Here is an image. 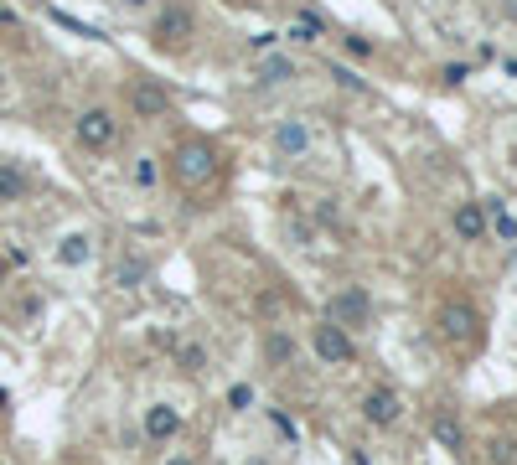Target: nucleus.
I'll return each mask as SVG.
<instances>
[{"instance_id": "nucleus-3", "label": "nucleus", "mask_w": 517, "mask_h": 465, "mask_svg": "<svg viewBox=\"0 0 517 465\" xmlns=\"http://www.w3.org/2000/svg\"><path fill=\"white\" fill-rule=\"evenodd\" d=\"M326 321L331 326H342V331H357V326H368L373 321V300L362 285H342V290H331L326 300Z\"/></svg>"}, {"instance_id": "nucleus-20", "label": "nucleus", "mask_w": 517, "mask_h": 465, "mask_svg": "<svg viewBox=\"0 0 517 465\" xmlns=\"http://www.w3.org/2000/svg\"><path fill=\"white\" fill-rule=\"evenodd\" d=\"M202 362H207V352H202V347H181V367H187V372H197Z\"/></svg>"}, {"instance_id": "nucleus-18", "label": "nucleus", "mask_w": 517, "mask_h": 465, "mask_svg": "<svg viewBox=\"0 0 517 465\" xmlns=\"http://www.w3.org/2000/svg\"><path fill=\"white\" fill-rule=\"evenodd\" d=\"M435 434H440V440H445L450 450H461V424H450V419H440V424H435Z\"/></svg>"}, {"instance_id": "nucleus-12", "label": "nucleus", "mask_w": 517, "mask_h": 465, "mask_svg": "<svg viewBox=\"0 0 517 465\" xmlns=\"http://www.w3.org/2000/svg\"><path fill=\"white\" fill-rule=\"evenodd\" d=\"M88 254H94V238L88 233H68L63 243H57V264H68V269L88 264Z\"/></svg>"}, {"instance_id": "nucleus-5", "label": "nucleus", "mask_w": 517, "mask_h": 465, "mask_svg": "<svg viewBox=\"0 0 517 465\" xmlns=\"http://www.w3.org/2000/svg\"><path fill=\"white\" fill-rule=\"evenodd\" d=\"M440 336L450 341V347H471V341L481 336V316L466 305V300H450L440 310Z\"/></svg>"}, {"instance_id": "nucleus-22", "label": "nucleus", "mask_w": 517, "mask_h": 465, "mask_svg": "<svg viewBox=\"0 0 517 465\" xmlns=\"http://www.w3.org/2000/svg\"><path fill=\"white\" fill-rule=\"evenodd\" d=\"M119 6H125V11H145V6H150V0H119Z\"/></svg>"}, {"instance_id": "nucleus-23", "label": "nucleus", "mask_w": 517, "mask_h": 465, "mask_svg": "<svg viewBox=\"0 0 517 465\" xmlns=\"http://www.w3.org/2000/svg\"><path fill=\"white\" fill-rule=\"evenodd\" d=\"M166 465H192V460H187V455H171V460H166Z\"/></svg>"}, {"instance_id": "nucleus-8", "label": "nucleus", "mask_w": 517, "mask_h": 465, "mask_svg": "<svg viewBox=\"0 0 517 465\" xmlns=\"http://www.w3.org/2000/svg\"><path fill=\"white\" fill-rule=\"evenodd\" d=\"M275 150L285 161H306L311 155V124L306 119H280L275 124Z\"/></svg>"}, {"instance_id": "nucleus-21", "label": "nucleus", "mask_w": 517, "mask_h": 465, "mask_svg": "<svg viewBox=\"0 0 517 465\" xmlns=\"http://www.w3.org/2000/svg\"><path fill=\"white\" fill-rule=\"evenodd\" d=\"M228 403H233V409H249V403H254V388H228Z\"/></svg>"}, {"instance_id": "nucleus-2", "label": "nucleus", "mask_w": 517, "mask_h": 465, "mask_svg": "<svg viewBox=\"0 0 517 465\" xmlns=\"http://www.w3.org/2000/svg\"><path fill=\"white\" fill-rule=\"evenodd\" d=\"M171 171L181 176V186H207L218 171V145L212 140H181L171 155Z\"/></svg>"}, {"instance_id": "nucleus-24", "label": "nucleus", "mask_w": 517, "mask_h": 465, "mask_svg": "<svg viewBox=\"0 0 517 465\" xmlns=\"http://www.w3.org/2000/svg\"><path fill=\"white\" fill-rule=\"evenodd\" d=\"M6 274H11V264H6V259H0V285H6Z\"/></svg>"}, {"instance_id": "nucleus-25", "label": "nucleus", "mask_w": 517, "mask_h": 465, "mask_svg": "<svg viewBox=\"0 0 517 465\" xmlns=\"http://www.w3.org/2000/svg\"><path fill=\"white\" fill-rule=\"evenodd\" d=\"M6 403H11V393H6V388H0V409H6Z\"/></svg>"}, {"instance_id": "nucleus-1", "label": "nucleus", "mask_w": 517, "mask_h": 465, "mask_svg": "<svg viewBox=\"0 0 517 465\" xmlns=\"http://www.w3.org/2000/svg\"><path fill=\"white\" fill-rule=\"evenodd\" d=\"M197 37V16L192 6H181V0H166V11L156 16V26H150V42H156L161 52H187Z\"/></svg>"}, {"instance_id": "nucleus-7", "label": "nucleus", "mask_w": 517, "mask_h": 465, "mask_svg": "<svg viewBox=\"0 0 517 465\" xmlns=\"http://www.w3.org/2000/svg\"><path fill=\"white\" fill-rule=\"evenodd\" d=\"M311 347H316V357L321 362H352L357 357V347H352V331H342V326H331V321H321L316 326V336H311Z\"/></svg>"}, {"instance_id": "nucleus-6", "label": "nucleus", "mask_w": 517, "mask_h": 465, "mask_svg": "<svg viewBox=\"0 0 517 465\" xmlns=\"http://www.w3.org/2000/svg\"><path fill=\"white\" fill-rule=\"evenodd\" d=\"M362 419H368L373 429L399 424V419H404V398H399V388L378 383V388H368V393H362Z\"/></svg>"}, {"instance_id": "nucleus-11", "label": "nucleus", "mask_w": 517, "mask_h": 465, "mask_svg": "<svg viewBox=\"0 0 517 465\" xmlns=\"http://www.w3.org/2000/svg\"><path fill=\"white\" fill-rule=\"evenodd\" d=\"M450 228H455V238L481 243V238H486V212H481L476 202H461V207L450 212Z\"/></svg>"}, {"instance_id": "nucleus-14", "label": "nucleus", "mask_w": 517, "mask_h": 465, "mask_svg": "<svg viewBox=\"0 0 517 465\" xmlns=\"http://www.w3.org/2000/svg\"><path fill=\"white\" fill-rule=\"evenodd\" d=\"M26 197V171L16 161H0V202H21Z\"/></svg>"}, {"instance_id": "nucleus-16", "label": "nucleus", "mask_w": 517, "mask_h": 465, "mask_svg": "<svg viewBox=\"0 0 517 465\" xmlns=\"http://www.w3.org/2000/svg\"><path fill=\"white\" fill-rule=\"evenodd\" d=\"M130 176H135V186H156V176H161V166H156V155H135V166H130Z\"/></svg>"}, {"instance_id": "nucleus-4", "label": "nucleus", "mask_w": 517, "mask_h": 465, "mask_svg": "<svg viewBox=\"0 0 517 465\" xmlns=\"http://www.w3.org/2000/svg\"><path fill=\"white\" fill-rule=\"evenodd\" d=\"M73 135H78L83 150H109L114 135H119V119H114V109H83L78 124H73Z\"/></svg>"}, {"instance_id": "nucleus-13", "label": "nucleus", "mask_w": 517, "mask_h": 465, "mask_svg": "<svg viewBox=\"0 0 517 465\" xmlns=\"http://www.w3.org/2000/svg\"><path fill=\"white\" fill-rule=\"evenodd\" d=\"M264 362L269 367H290L295 362V336L290 331H269L264 336Z\"/></svg>"}, {"instance_id": "nucleus-15", "label": "nucleus", "mask_w": 517, "mask_h": 465, "mask_svg": "<svg viewBox=\"0 0 517 465\" xmlns=\"http://www.w3.org/2000/svg\"><path fill=\"white\" fill-rule=\"evenodd\" d=\"M254 78H259V83H290V78H295V62H290V57H264L259 68H254Z\"/></svg>"}, {"instance_id": "nucleus-17", "label": "nucleus", "mask_w": 517, "mask_h": 465, "mask_svg": "<svg viewBox=\"0 0 517 465\" xmlns=\"http://www.w3.org/2000/svg\"><path fill=\"white\" fill-rule=\"evenodd\" d=\"M295 37H300V42H316V37H321V21H316V16H295Z\"/></svg>"}, {"instance_id": "nucleus-10", "label": "nucleus", "mask_w": 517, "mask_h": 465, "mask_svg": "<svg viewBox=\"0 0 517 465\" xmlns=\"http://www.w3.org/2000/svg\"><path fill=\"white\" fill-rule=\"evenodd\" d=\"M130 104H135L140 119H161V114L171 109V93L156 88V83H135V88H130Z\"/></svg>"}, {"instance_id": "nucleus-19", "label": "nucleus", "mask_w": 517, "mask_h": 465, "mask_svg": "<svg viewBox=\"0 0 517 465\" xmlns=\"http://www.w3.org/2000/svg\"><path fill=\"white\" fill-rule=\"evenodd\" d=\"M342 47H347L352 57H362V62H368V57H373V42H362V37H342Z\"/></svg>"}, {"instance_id": "nucleus-9", "label": "nucleus", "mask_w": 517, "mask_h": 465, "mask_svg": "<svg viewBox=\"0 0 517 465\" xmlns=\"http://www.w3.org/2000/svg\"><path fill=\"white\" fill-rule=\"evenodd\" d=\"M181 434V414L171 409V403H150L145 409V440L150 445H171Z\"/></svg>"}]
</instances>
